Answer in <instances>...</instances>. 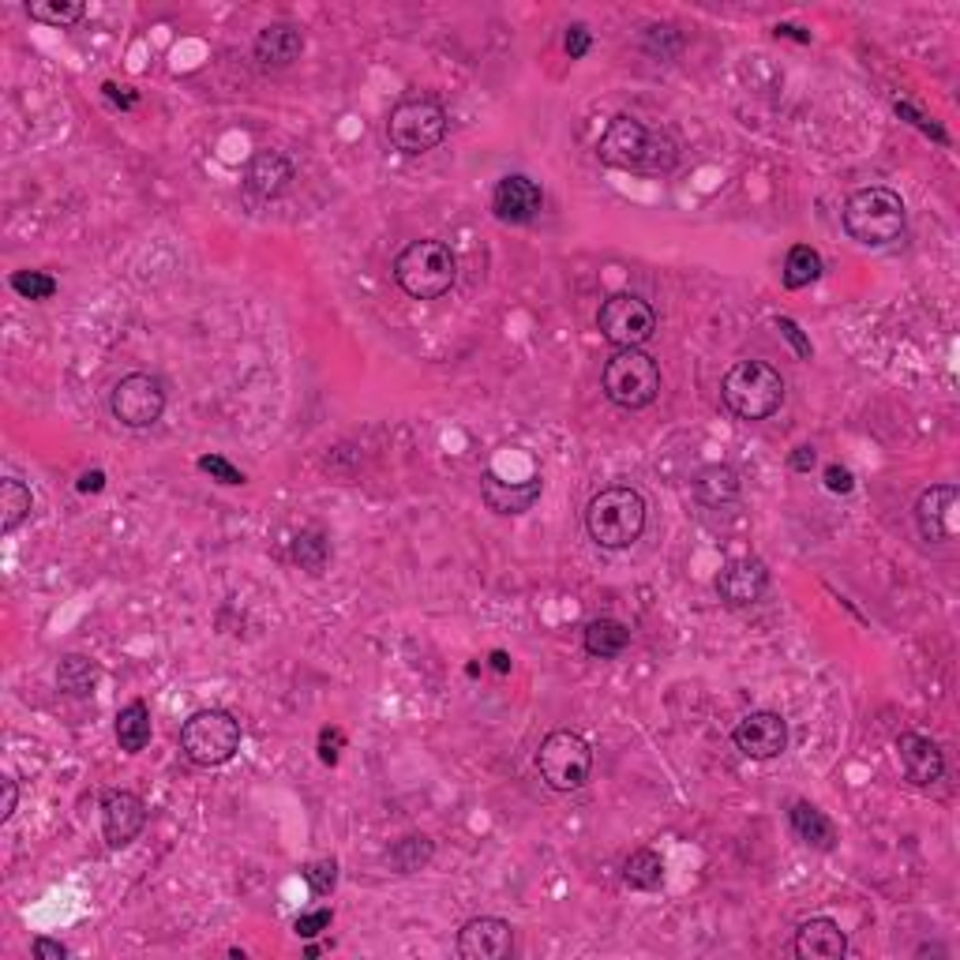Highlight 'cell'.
<instances>
[{
  "label": "cell",
  "mask_w": 960,
  "mask_h": 960,
  "mask_svg": "<svg viewBox=\"0 0 960 960\" xmlns=\"http://www.w3.org/2000/svg\"><path fill=\"white\" fill-rule=\"evenodd\" d=\"M597 155L612 169H631V173H668L676 166L679 150L676 139L657 128H645L634 117H615L597 143Z\"/></svg>",
  "instance_id": "6da1fadb"
},
{
  "label": "cell",
  "mask_w": 960,
  "mask_h": 960,
  "mask_svg": "<svg viewBox=\"0 0 960 960\" xmlns=\"http://www.w3.org/2000/svg\"><path fill=\"white\" fill-rule=\"evenodd\" d=\"M586 529L601 548H631L645 534V499L631 484L601 488L586 507Z\"/></svg>",
  "instance_id": "7a4b0ae2"
},
{
  "label": "cell",
  "mask_w": 960,
  "mask_h": 960,
  "mask_svg": "<svg viewBox=\"0 0 960 960\" xmlns=\"http://www.w3.org/2000/svg\"><path fill=\"white\" fill-rule=\"evenodd\" d=\"M841 222L852 241L867 244V249H886V244L900 241V233H905L908 222L905 199L893 188H859L844 203Z\"/></svg>",
  "instance_id": "3957f363"
},
{
  "label": "cell",
  "mask_w": 960,
  "mask_h": 960,
  "mask_svg": "<svg viewBox=\"0 0 960 960\" xmlns=\"http://www.w3.org/2000/svg\"><path fill=\"white\" fill-rule=\"evenodd\" d=\"M720 398L739 421H766L781 410L784 379L766 360H739L720 379Z\"/></svg>",
  "instance_id": "277c9868"
},
{
  "label": "cell",
  "mask_w": 960,
  "mask_h": 960,
  "mask_svg": "<svg viewBox=\"0 0 960 960\" xmlns=\"http://www.w3.org/2000/svg\"><path fill=\"white\" fill-rule=\"evenodd\" d=\"M454 278H458V260L443 241H413L394 260V282L413 300H440L443 293H451Z\"/></svg>",
  "instance_id": "5b68a950"
},
{
  "label": "cell",
  "mask_w": 960,
  "mask_h": 960,
  "mask_svg": "<svg viewBox=\"0 0 960 960\" xmlns=\"http://www.w3.org/2000/svg\"><path fill=\"white\" fill-rule=\"evenodd\" d=\"M601 387L608 402L623 410H645L661 394V365L645 349H615L601 372Z\"/></svg>",
  "instance_id": "8992f818"
},
{
  "label": "cell",
  "mask_w": 960,
  "mask_h": 960,
  "mask_svg": "<svg viewBox=\"0 0 960 960\" xmlns=\"http://www.w3.org/2000/svg\"><path fill=\"white\" fill-rule=\"evenodd\" d=\"M180 750L188 755V762L203 769L233 762V755L241 750V720L225 709H199L180 728Z\"/></svg>",
  "instance_id": "52a82bcc"
},
{
  "label": "cell",
  "mask_w": 960,
  "mask_h": 960,
  "mask_svg": "<svg viewBox=\"0 0 960 960\" xmlns=\"http://www.w3.org/2000/svg\"><path fill=\"white\" fill-rule=\"evenodd\" d=\"M537 769L551 792H578V788L589 784V773H593V750L578 731L559 728L540 743Z\"/></svg>",
  "instance_id": "ba28073f"
},
{
  "label": "cell",
  "mask_w": 960,
  "mask_h": 960,
  "mask_svg": "<svg viewBox=\"0 0 960 960\" xmlns=\"http://www.w3.org/2000/svg\"><path fill=\"white\" fill-rule=\"evenodd\" d=\"M446 136V113L440 102L428 98H410L398 102L387 120V139L402 155H424V150L440 147Z\"/></svg>",
  "instance_id": "9c48e42d"
},
{
  "label": "cell",
  "mask_w": 960,
  "mask_h": 960,
  "mask_svg": "<svg viewBox=\"0 0 960 960\" xmlns=\"http://www.w3.org/2000/svg\"><path fill=\"white\" fill-rule=\"evenodd\" d=\"M597 327L615 349H639L657 330V312L639 293H612L597 312Z\"/></svg>",
  "instance_id": "30bf717a"
},
{
  "label": "cell",
  "mask_w": 960,
  "mask_h": 960,
  "mask_svg": "<svg viewBox=\"0 0 960 960\" xmlns=\"http://www.w3.org/2000/svg\"><path fill=\"white\" fill-rule=\"evenodd\" d=\"M109 410L125 428H150L166 413V387L150 372H131L113 387Z\"/></svg>",
  "instance_id": "8fae6325"
},
{
  "label": "cell",
  "mask_w": 960,
  "mask_h": 960,
  "mask_svg": "<svg viewBox=\"0 0 960 960\" xmlns=\"http://www.w3.org/2000/svg\"><path fill=\"white\" fill-rule=\"evenodd\" d=\"M731 743H736L739 755L755 758V762H769V758L784 755L788 747V725L781 713H769V709H755L747 713L743 720L731 731Z\"/></svg>",
  "instance_id": "7c38bea8"
},
{
  "label": "cell",
  "mask_w": 960,
  "mask_h": 960,
  "mask_svg": "<svg viewBox=\"0 0 960 960\" xmlns=\"http://www.w3.org/2000/svg\"><path fill=\"white\" fill-rule=\"evenodd\" d=\"M916 526L924 540H935V545H946V540L957 537L960 529V492L957 484H935L927 488L916 503Z\"/></svg>",
  "instance_id": "4fadbf2b"
},
{
  "label": "cell",
  "mask_w": 960,
  "mask_h": 960,
  "mask_svg": "<svg viewBox=\"0 0 960 960\" xmlns=\"http://www.w3.org/2000/svg\"><path fill=\"white\" fill-rule=\"evenodd\" d=\"M515 953V927L496 916H477L458 930L462 960H507Z\"/></svg>",
  "instance_id": "5bb4252c"
},
{
  "label": "cell",
  "mask_w": 960,
  "mask_h": 960,
  "mask_svg": "<svg viewBox=\"0 0 960 960\" xmlns=\"http://www.w3.org/2000/svg\"><path fill=\"white\" fill-rule=\"evenodd\" d=\"M147 825V806L136 792H125V788H109L102 792V833H106L109 848H125Z\"/></svg>",
  "instance_id": "9a60e30c"
},
{
  "label": "cell",
  "mask_w": 960,
  "mask_h": 960,
  "mask_svg": "<svg viewBox=\"0 0 960 960\" xmlns=\"http://www.w3.org/2000/svg\"><path fill=\"white\" fill-rule=\"evenodd\" d=\"M540 207H545V192L537 188V180H529L521 173L503 177L496 184V192H492V214L507 225L534 222V218L540 214Z\"/></svg>",
  "instance_id": "2e32d148"
},
{
  "label": "cell",
  "mask_w": 960,
  "mask_h": 960,
  "mask_svg": "<svg viewBox=\"0 0 960 960\" xmlns=\"http://www.w3.org/2000/svg\"><path fill=\"white\" fill-rule=\"evenodd\" d=\"M897 758H900L905 777L911 784H919V788L942 781V773H946L942 750H938L935 739L919 736V731H900V736H897Z\"/></svg>",
  "instance_id": "e0dca14e"
},
{
  "label": "cell",
  "mask_w": 960,
  "mask_h": 960,
  "mask_svg": "<svg viewBox=\"0 0 960 960\" xmlns=\"http://www.w3.org/2000/svg\"><path fill=\"white\" fill-rule=\"evenodd\" d=\"M769 589V570L762 559H731V563L717 574V593L720 601L731 608L755 604Z\"/></svg>",
  "instance_id": "ac0fdd59"
},
{
  "label": "cell",
  "mask_w": 960,
  "mask_h": 960,
  "mask_svg": "<svg viewBox=\"0 0 960 960\" xmlns=\"http://www.w3.org/2000/svg\"><path fill=\"white\" fill-rule=\"evenodd\" d=\"M293 180V161L282 150H260L244 169V192L255 199H278Z\"/></svg>",
  "instance_id": "d6986e66"
},
{
  "label": "cell",
  "mask_w": 960,
  "mask_h": 960,
  "mask_svg": "<svg viewBox=\"0 0 960 960\" xmlns=\"http://www.w3.org/2000/svg\"><path fill=\"white\" fill-rule=\"evenodd\" d=\"M848 953V935L841 930V924L825 916H814L795 930V957L803 960H841Z\"/></svg>",
  "instance_id": "ffe728a7"
},
{
  "label": "cell",
  "mask_w": 960,
  "mask_h": 960,
  "mask_svg": "<svg viewBox=\"0 0 960 960\" xmlns=\"http://www.w3.org/2000/svg\"><path fill=\"white\" fill-rule=\"evenodd\" d=\"M481 496L488 503V510L496 515H526L529 507L540 499V481H526V484H515V481H499L496 473H484L481 481Z\"/></svg>",
  "instance_id": "44dd1931"
},
{
  "label": "cell",
  "mask_w": 960,
  "mask_h": 960,
  "mask_svg": "<svg viewBox=\"0 0 960 960\" xmlns=\"http://www.w3.org/2000/svg\"><path fill=\"white\" fill-rule=\"evenodd\" d=\"M304 53V34L289 23H271L255 34V61L267 68H285Z\"/></svg>",
  "instance_id": "7402d4cb"
},
{
  "label": "cell",
  "mask_w": 960,
  "mask_h": 960,
  "mask_svg": "<svg viewBox=\"0 0 960 960\" xmlns=\"http://www.w3.org/2000/svg\"><path fill=\"white\" fill-rule=\"evenodd\" d=\"M788 822H792V830L803 844H811V848H819V852H833L836 825L825 819L814 803H795L792 811H788Z\"/></svg>",
  "instance_id": "603a6c76"
},
{
  "label": "cell",
  "mask_w": 960,
  "mask_h": 960,
  "mask_svg": "<svg viewBox=\"0 0 960 960\" xmlns=\"http://www.w3.org/2000/svg\"><path fill=\"white\" fill-rule=\"evenodd\" d=\"M694 496H698L706 507H725L739 496V473L731 465H706V470L694 477Z\"/></svg>",
  "instance_id": "cb8c5ba5"
},
{
  "label": "cell",
  "mask_w": 960,
  "mask_h": 960,
  "mask_svg": "<svg viewBox=\"0 0 960 960\" xmlns=\"http://www.w3.org/2000/svg\"><path fill=\"white\" fill-rule=\"evenodd\" d=\"M586 653L601 661H615L623 657V650L631 645V631L620 620H593L586 626Z\"/></svg>",
  "instance_id": "d4e9b609"
},
{
  "label": "cell",
  "mask_w": 960,
  "mask_h": 960,
  "mask_svg": "<svg viewBox=\"0 0 960 960\" xmlns=\"http://www.w3.org/2000/svg\"><path fill=\"white\" fill-rule=\"evenodd\" d=\"M56 687L72 694V698H87V694H94V687H98V664L83 657V653H68V657L56 664Z\"/></svg>",
  "instance_id": "484cf974"
},
{
  "label": "cell",
  "mask_w": 960,
  "mask_h": 960,
  "mask_svg": "<svg viewBox=\"0 0 960 960\" xmlns=\"http://www.w3.org/2000/svg\"><path fill=\"white\" fill-rule=\"evenodd\" d=\"M117 743L125 755H139L150 743V709L147 701H128L117 713Z\"/></svg>",
  "instance_id": "4316f807"
},
{
  "label": "cell",
  "mask_w": 960,
  "mask_h": 960,
  "mask_svg": "<svg viewBox=\"0 0 960 960\" xmlns=\"http://www.w3.org/2000/svg\"><path fill=\"white\" fill-rule=\"evenodd\" d=\"M31 488L23 481H0V534H15L27 518H31Z\"/></svg>",
  "instance_id": "83f0119b"
},
{
  "label": "cell",
  "mask_w": 960,
  "mask_h": 960,
  "mask_svg": "<svg viewBox=\"0 0 960 960\" xmlns=\"http://www.w3.org/2000/svg\"><path fill=\"white\" fill-rule=\"evenodd\" d=\"M432 855H435V844L428 841L424 833H410L387 848V863H391L398 874H416L432 863Z\"/></svg>",
  "instance_id": "f1b7e54d"
},
{
  "label": "cell",
  "mask_w": 960,
  "mask_h": 960,
  "mask_svg": "<svg viewBox=\"0 0 960 960\" xmlns=\"http://www.w3.org/2000/svg\"><path fill=\"white\" fill-rule=\"evenodd\" d=\"M623 882H626V886H631V889H642V893L661 889V882H664V863H661V855H657V852H650V848L631 852V855H626V863H623Z\"/></svg>",
  "instance_id": "f546056e"
},
{
  "label": "cell",
  "mask_w": 960,
  "mask_h": 960,
  "mask_svg": "<svg viewBox=\"0 0 960 960\" xmlns=\"http://www.w3.org/2000/svg\"><path fill=\"white\" fill-rule=\"evenodd\" d=\"M822 278V255L811 244H795L784 260V285L788 289H803V285Z\"/></svg>",
  "instance_id": "4dcf8cb0"
},
{
  "label": "cell",
  "mask_w": 960,
  "mask_h": 960,
  "mask_svg": "<svg viewBox=\"0 0 960 960\" xmlns=\"http://www.w3.org/2000/svg\"><path fill=\"white\" fill-rule=\"evenodd\" d=\"M327 559H330L327 537L316 534V529H308V534H297V540H293V563H297L300 570H308V574H323Z\"/></svg>",
  "instance_id": "1f68e13d"
},
{
  "label": "cell",
  "mask_w": 960,
  "mask_h": 960,
  "mask_svg": "<svg viewBox=\"0 0 960 960\" xmlns=\"http://www.w3.org/2000/svg\"><path fill=\"white\" fill-rule=\"evenodd\" d=\"M31 19L38 23H50V27H72L83 19V4L80 0H38V4L27 8Z\"/></svg>",
  "instance_id": "d6a6232c"
},
{
  "label": "cell",
  "mask_w": 960,
  "mask_h": 960,
  "mask_svg": "<svg viewBox=\"0 0 960 960\" xmlns=\"http://www.w3.org/2000/svg\"><path fill=\"white\" fill-rule=\"evenodd\" d=\"M12 289L23 300H50L56 293V278L45 271H15L12 274Z\"/></svg>",
  "instance_id": "836d02e7"
},
{
  "label": "cell",
  "mask_w": 960,
  "mask_h": 960,
  "mask_svg": "<svg viewBox=\"0 0 960 960\" xmlns=\"http://www.w3.org/2000/svg\"><path fill=\"white\" fill-rule=\"evenodd\" d=\"M300 874L316 897H330V893L338 889V859H316V863H308Z\"/></svg>",
  "instance_id": "e575fe53"
},
{
  "label": "cell",
  "mask_w": 960,
  "mask_h": 960,
  "mask_svg": "<svg viewBox=\"0 0 960 960\" xmlns=\"http://www.w3.org/2000/svg\"><path fill=\"white\" fill-rule=\"evenodd\" d=\"M645 53L650 56H661V61H668V56H676L683 50V34L676 31V27H650L642 38Z\"/></svg>",
  "instance_id": "d590c367"
},
{
  "label": "cell",
  "mask_w": 960,
  "mask_h": 960,
  "mask_svg": "<svg viewBox=\"0 0 960 960\" xmlns=\"http://www.w3.org/2000/svg\"><path fill=\"white\" fill-rule=\"evenodd\" d=\"M196 465H199V470H203L211 481H218V484H244V473L236 470V465L225 462L222 454H203V458H199Z\"/></svg>",
  "instance_id": "8d00e7d4"
},
{
  "label": "cell",
  "mask_w": 960,
  "mask_h": 960,
  "mask_svg": "<svg viewBox=\"0 0 960 960\" xmlns=\"http://www.w3.org/2000/svg\"><path fill=\"white\" fill-rule=\"evenodd\" d=\"M893 113H897L900 120H908V125H916L919 131H927V136H935L938 143H949L946 128H942V125H935V120H930V117H924V113H919L916 106H911V102H893Z\"/></svg>",
  "instance_id": "74e56055"
},
{
  "label": "cell",
  "mask_w": 960,
  "mask_h": 960,
  "mask_svg": "<svg viewBox=\"0 0 960 960\" xmlns=\"http://www.w3.org/2000/svg\"><path fill=\"white\" fill-rule=\"evenodd\" d=\"M330 924H335V911L316 908V911H304V916H297L293 930H297V938H319L323 930H330Z\"/></svg>",
  "instance_id": "f35d334b"
},
{
  "label": "cell",
  "mask_w": 960,
  "mask_h": 960,
  "mask_svg": "<svg viewBox=\"0 0 960 960\" xmlns=\"http://www.w3.org/2000/svg\"><path fill=\"white\" fill-rule=\"evenodd\" d=\"M341 747H346V731H341V728H323L319 731V762L323 766H338Z\"/></svg>",
  "instance_id": "ab89813d"
},
{
  "label": "cell",
  "mask_w": 960,
  "mask_h": 960,
  "mask_svg": "<svg viewBox=\"0 0 960 960\" xmlns=\"http://www.w3.org/2000/svg\"><path fill=\"white\" fill-rule=\"evenodd\" d=\"M589 42H593V38H589V27H586V23H574V27H567L563 50H567V56H570V61H582V56L589 53Z\"/></svg>",
  "instance_id": "60d3db41"
},
{
  "label": "cell",
  "mask_w": 960,
  "mask_h": 960,
  "mask_svg": "<svg viewBox=\"0 0 960 960\" xmlns=\"http://www.w3.org/2000/svg\"><path fill=\"white\" fill-rule=\"evenodd\" d=\"M777 330H781V335H784L788 341H792V349H795V354H800V357H811V354H814L811 341L803 338V330H800V323H795V319L777 316Z\"/></svg>",
  "instance_id": "b9f144b4"
},
{
  "label": "cell",
  "mask_w": 960,
  "mask_h": 960,
  "mask_svg": "<svg viewBox=\"0 0 960 960\" xmlns=\"http://www.w3.org/2000/svg\"><path fill=\"white\" fill-rule=\"evenodd\" d=\"M825 488L836 492V496H848V492L855 488V477L852 470H844V465H825Z\"/></svg>",
  "instance_id": "7bdbcfd3"
},
{
  "label": "cell",
  "mask_w": 960,
  "mask_h": 960,
  "mask_svg": "<svg viewBox=\"0 0 960 960\" xmlns=\"http://www.w3.org/2000/svg\"><path fill=\"white\" fill-rule=\"evenodd\" d=\"M31 953H34V960H64L68 957V946L53 942V938H34Z\"/></svg>",
  "instance_id": "ee69618b"
},
{
  "label": "cell",
  "mask_w": 960,
  "mask_h": 960,
  "mask_svg": "<svg viewBox=\"0 0 960 960\" xmlns=\"http://www.w3.org/2000/svg\"><path fill=\"white\" fill-rule=\"evenodd\" d=\"M15 800H19V788L12 777H4V781H0V822H8L15 814Z\"/></svg>",
  "instance_id": "f6af8a7d"
},
{
  "label": "cell",
  "mask_w": 960,
  "mask_h": 960,
  "mask_svg": "<svg viewBox=\"0 0 960 960\" xmlns=\"http://www.w3.org/2000/svg\"><path fill=\"white\" fill-rule=\"evenodd\" d=\"M788 465H792L795 473H811L814 465H819V451H814V446H795Z\"/></svg>",
  "instance_id": "bcb514c9"
},
{
  "label": "cell",
  "mask_w": 960,
  "mask_h": 960,
  "mask_svg": "<svg viewBox=\"0 0 960 960\" xmlns=\"http://www.w3.org/2000/svg\"><path fill=\"white\" fill-rule=\"evenodd\" d=\"M102 91H106L120 109H131V106H136V102H139V94H136V91H131V87H117V83H106V87H102Z\"/></svg>",
  "instance_id": "7dc6e473"
},
{
  "label": "cell",
  "mask_w": 960,
  "mask_h": 960,
  "mask_svg": "<svg viewBox=\"0 0 960 960\" xmlns=\"http://www.w3.org/2000/svg\"><path fill=\"white\" fill-rule=\"evenodd\" d=\"M102 484H106V473H102V470L83 473V477H80V492H102Z\"/></svg>",
  "instance_id": "c3c4849f"
},
{
  "label": "cell",
  "mask_w": 960,
  "mask_h": 960,
  "mask_svg": "<svg viewBox=\"0 0 960 960\" xmlns=\"http://www.w3.org/2000/svg\"><path fill=\"white\" fill-rule=\"evenodd\" d=\"M777 34H784V38H795V42H811V34H803L800 27H777Z\"/></svg>",
  "instance_id": "681fc988"
},
{
  "label": "cell",
  "mask_w": 960,
  "mask_h": 960,
  "mask_svg": "<svg viewBox=\"0 0 960 960\" xmlns=\"http://www.w3.org/2000/svg\"><path fill=\"white\" fill-rule=\"evenodd\" d=\"M488 661H492V668H496V672H510V657H507V653H503V650L492 653Z\"/></svg>",
  "instance_id": "f907efd6"
}]
</instances>
